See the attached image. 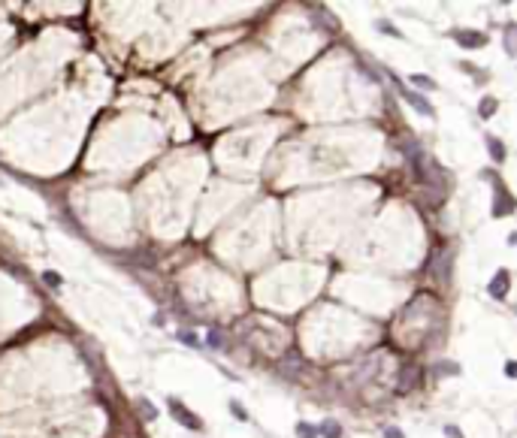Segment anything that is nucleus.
<instances>
[{"label":"nucleus","instance_id":"obj_1","mask_svg":"<svg viewBox=\"0 0 517 438\" xmlns=\"http://www.w3.org/2000/svg\"><path fill=\"white\" fill-rule=\"evenodd\" d=\"M396 88H399V94H403V97H406V100H409V103H412V106H415L418 112H424L427 118H433V115H436V109L430 106V100H424V97H421V94H415L412 88H406V85H399V79H396Z\"/></svg>","mask_w":517,"mask_h":438},{"label":"nucleus","instance_id":"obj_2","mask_svg":"<svg viewBox=\"0 0 517 438\" xmlns=\"http://www.w3.org/2000/svg\"><path fill=\"white\" fill-rule=\"evenodd\" d=\"M169 411H173L176 417H182V420H185V426H191V429H200V426H203V423H200V417H197V414H191V411H188L182 402H176V399H169Z\"/></svg>","mask_w":517,"mask_h":438},{"label":"nucleus","instance_id":"obj_3","mask_svg":"<svg viewBox=\"0 0 517 438\" xmlns=\"http://www.w3.org/2000/svg\"><path fill=\"white\" fill-rule=\"evenodd\" d=\"M505 290H508V272L502 269V272L496 275V284H490V293H493V296H505Z\"/></svg>","mask_w":517,"mask_h":438},{"label":"nucleus","instance_id":"obj_4","mask_svg":"<svg viewBox=\"0 0 517 438\" xmlns=\"http://www.w3.org/2000/svg\"><path fill=\"white\" fill-rule=\"evenodd\" d=\"M457 39H460V45H472V48H481V45L487 42L481 33H460Z\"/></svg>","mask_w":517,"mask_h":438},{"label":"nucleus","instance_id":"obj_5","mask_svg":"<svg viewBox=\"0 0 517 438\" xmlns=\"http://www.w3.org/2000/svg\"><path fill=\"white\" fill-rule=\"evenodd\" d=\"M412 82H415V85H421V88H427V91H433V88H436V82H433L430 76H421V73H415V76H412Z\"/></svg>","mask_w":517,"mask_h":438},{"label":"nucleus","instance_id":"obj_6","mask_svg":"<svg viewBox=\"0 0 517 438\" xmlns=\"http://www.w3.org/2000/svg\"><path fill=\"white\" fill-rule=\"evenodd\" d=\"M493 112H496V100H490V97H484V100H481V115H484V118H490Z\"/></svg>","mask_w":517,"mask_h":438},{"label":"nucleus","instance_id":"obj_7","mask_svg":"<svg viewBox=\"0 0 517 438\" xmlns=\"http://www.w3.org/2000/svg\"><path fill=\"white\" fill-rule=\"evenodd\" d=\"M321 432H324L327 438H339V426H336V423H324Z\"/></svg>","mask_w":517,"mask_h":438},{"label":"nucleus","instance_id":"obj_8","mask_svg":"<svg viewBox=\"0 0 517 438\" xmlns=\"http://www.w3.org/2000/svg\"><path fill=\"white\" fill-rule=\"evenodd\" d=\"M297 435L300 438H315V429H312L309 423H300V426H297Z\"/></svg>","mask_w":517,"mask_h":438},{"label":"nucleus","instance_id":"obj_9","mask_svg":"<svg viewBox=\"0 0 517 438\" xmlns=\"http://www.w3.org/2000/svg\"><path fill=\"white\" fill-rule=\"evenodd\" d=\"M490 151H496V160H502V157H505V148H502V142H499V139H490Z\"/></svg>","mask_w":517,"mask_h":438},{"label":"nucleus","instance_id":"obj_10","mask_svg":"<svg viewBox=\"0 0 517 438\" xmlns=\"http://www.w3.org/2000/svg\"><path fill=\"white\" fill-rule=\"evenodd\" d=\"M42 278H45V284H51V287H54V284H61V278H58V275H54V272H45V275H42Z\"/></svg>","mask_w":517,"mask_h":438},{"label":"nucleus","instance_id":"obj_11","mask_svg":"<svg viewBox=\"0 0 517 438\" xmlns=\"http://www.w3.org/2000/svg\"><path fill=\"white\" fill-rule=\"evenodd\" d=\"M384 438H406L399 429H384Z\"/></svg>","mask_w":517,"mask_h":438},{"label":"nucleus","instance_id":"obj_12","mask_svg":"<svg viewBox=\"0 0 517 438\" xmlns=\"http://www.w3.org/2000/svg\"><path fill=\"white\" fill-rule=\"evenodd\" d=\"M445 432H448V435H451V438H463V435H460V432H457V429H454V426H448Z\"/></svg>","mask_w":517,"mask_h":438}]
</instances>
